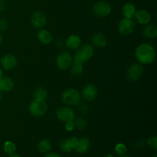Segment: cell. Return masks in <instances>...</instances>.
<instances>
[{
	"instance_id": "e0dca14e",
	"label": "cell",
	"mask_w": 157,
	"mask_h": 157,
	"mask_svg": "<svg viewBox=\"0 0 157 157\" xmlns=\"http://www.w3.org/2000/svg\"><path fill=\"white\" fill-rule=\"evenodd\" d=\"M13 81L9 77H2L0 78V91L9 92L14 88Z\"/></svg>"
},
{
	"instance_id": "7a4b0ae2",
	"label": "cell",
	"mask_w": 157,
	"mask_h": 157,
	"mask_svg": "<svg viewBox=\"0 0 157 157\" xmlns=\"http://www.w3.org/2000/svg\"><path fill=\"white\" fill-rule=\"evenodd\" d=\"M77 50L78 51L74 57V62L81 63V64H84L89 61L93 57L94 53V49L93 46L89 44H84L78 48Z\"/></svg>"
},
{
	"instance_id": "d6986e66",
	"label": "cell",
	"mask_w": 157,
	"mask_h": 157,
	"mask_svg": "<svg viewBox=\"0 0 157 157\" xmlns=\"http://www.w3.org/2000/svg\"><path fill=\"white\" fill-rule=\"evenodd\" d=\"M143 35L144 37L147 38H150V39H153V38H156L157 36V27L155 25H146L144 27V30H143Z\"/></svg>"
},
{
	"instance_id": "52a82bcc",
	"label": "cell",
	"mask_w": 157,
	"mask_h": 157,
	"mask_svg": "<svg viewBox=\"0 0 157 157\" xmlns=\"http://www.w3.org/2000/svg\"><path fill=\"white\" fill-rule=\"evenodd\" d=\"M73 63L72 55L68 52H63L58 55L56 58V64L61 70H67Z\"/></svg>"
},
{
	"instance_id": "4dcf8cb0",
	"label": "cell",
	"mask_w": 157,
	"mask_h": 157,
	"mask_svg": "<svg viewBox=\"0 0 157 157\" xmlns=\"http://www.w3.org/2000/svg\"><path fill=\"white\" fill-rule=\"evenodd\" d=\"M8 22L6 20L1 19L0 20V31H6L8 29Z\"/></svg>"
},
{
	"instance_id": "836d02e7",
	"label": "cell",
	"mask_w": 157,
	"mask_h": 157,
	"mask_svg": "<svg viewBox=\"0 0 157 157\" xmlns=\"http://www.w3.org/2000/svg\"><path fill=\"white\" fill-rule=\"evenodd\" d=\"M44 157H61V156L56 153H48L44 156Z\"/></svg>"
},
{
	"instance_id": "30bf717a",
	"label": "cell",
	"mask_w": 157,
	"mask_h": 157,
	"mask_svg": "<svg viewBox=\"0 0 157 157\" xmlns=\"http://www.w3.org/2000/svg\"><path fill=\"white\" fill-rule=\"evenodd\" d=\"M31 22L35 29H41L45 26L47 23V17L44 12L36 11L32 14L31 17Z\"/></svg>"
},
{
	"instance_id": "8d00e7d4",
	"label": "cell",
	"mask_w": 157,
	"mask_h": 157,
	"mask_svg": "<svg viewBox=\"0 0 157 157\" xmlns=\"http://www.w3.org/2000/svg\"><path fill=\"white\" fill-rule=\"evenodd\" d=\"M3 76V71L1 68H0V78Z\"/></svg>"
},
{
	"instance_id": "7c38bea8",
	"label": "cell",
	"mask_w": 157,
	"mask_h": 157,
	"mask_svg": "<svg viewBox=\"0 0 157 157\" xmlns=\"http://www.w3.org/2000/svg\"><path fill=\"white\" fill-rule=\"evenodd\" d=\"M17 64H18V60H17L16 57L12 54H7L1 58L2 67H3L4 70H12L16 67Z\"/></svg>"
},
{
	"instance_id": "484cf974",
	"label": "cell",
	"mask_w": 157,
	"mask_h": 157,
	"mask_svg": "<svg viewBox=\"0 0 157 157\" xmlns=\"http://www.w3.org/2000/svg\"><path fill=\"white\" fill-rule=\"evenodd\" d=\"M3 149H4V151L7 154L11 155L15 153V151H16V146L12 141H6L4 144V146H3Z\"/></svg>"
},
{
	"instance_id": "e575fe53",
	"label": "cell",
	"mask_w": 157,
	"mask_h": 157,
	"mask_svg": "<svg viewBox=\"0 0 157 157\" xmlns=\"http://www.w3.org/2000/svg\"><path fill=\"white\" fill-rule=\"evenodd\" d=\"M9 157H21L20 155H18V154H15V153H13V154H11L9 155Z\"/></svg>"
},
{
	"instance_id": "ba28073f",
	"label": "cell",
	"mask_w": 157,
	"mask_h": 157,
	"mask_svg": "<svg viewBox=\"0 0 157 157\" xmlns=\"http://www.w3.org/2000/svg\"><path fill=\"white\" fill-rule=\"evenodd\" d=\"M93 12L100 18L107 17L111 13L112 8L110 4L105 2H98L93 6Z\"/></svg>"
},
{
	"instance_id": "4316f807",
	"label": "cell",
	"mask_w": 157,
	"mask_h": 157,
	"mask_svg": "<svg viewBox=\"0 0 157 157\" xmlns=\"http://www.w3.org/2000/svg\"><path fill=\"white\" fill-rule=\"evenodd\" d=\"M127 150V147H126L124 144H117L116 147H115V152H116L117 154L120 155V156L126 154Z\"/></svg>"
},
{
	"instance_id": "cb8c5ba5",
	"label": "cell",
	"mask_w": 157,
	"mask_h": 157,
	"mask_svg": "<svg viewBox=\"0 0 157 157\" xmlns=\"http://www.w3.org/2000/svg\"><path fill=\"white\" fill-rule=\"evenodd\" d=\"M33 96L34 98H35V99L45 100L48 98V92L44 88L38 87V88L35 90L33 93Z\"/></svg>"
},
{
	"instance_id": "ffe728a7",
	"label": "cell",
	"mask_w": 157,
	"mask_h": 157,
	"mask_svg": "<svg viewBox=\"0 0 157 157\" xmlns=\"http://www.w3.org/2000/svg\"><path fill=\"white\" fill-rule=\"evenodd\" d=\"M123 15L124 18H132L133 17L135 12H136V7L132 3H126L123 7Z\"/></svg>"
},
{
	"instance_id": "f35d334b",
	"label": "cell",
	"mask_w": 157,
	"mask_h": 157,
	"mask_svg": "<svg viewBox=\"0 0 157 157\" xmlns=\"http://www.w3.org/2000/svg\"><path fill=\"white\" fill-rule=\"evenodd\" d=\"M119 157H132V156H128V155H121V156H120Z\"/></svg>"
},
{
	"instance_id": "d590c367",
	"label": "cell",
	"mask_w": 157,
	"mask_h": 157,
	"mask_svg": "<svg viewBox=\"0 0 157 157\" xmlns=\"http://www.w3.org/2000/svg\"><path fill=\"white\" fill-rule=\"evenodd\" d=\"M2 40H3V38H2V35L1 32H0V45H1L2 43Z\"/></svg>"
},
{
	"instance_id": "603a6c76",
	"label": "cell",
	"mask_w": 157,
	"mask_h": 157,
	"mask_svg": "<svg viewBox=\"0 0 157 157\" xmlns=\"http://www.w3.org/2000/svg\"><path fill=\"white\" fill-rule=\"evenodd\" d=\"M83 71H84V67H83V64L78 62H74V64L71 65V75L74 77H78L81 76V75L83 74Z\"/></svg>"
},
{
	"instance_id": "74e56055",
	"label": "cell",
	"mask_w": 157,
	"mask_h": 157,
	"mask_svg": "<svg viewBox=\"0 0 157 157\" xmlns=\"http://www.w3.org/2000/svg\"><path fill=\"white\" fill-rule=\"evenodd\" d=\"M104 157H114V156L112 154H107V155H106V156H104Z\"/></svg>"
},
{
	"instance_id": "1f68e13d",
	"label": "cell",
	"mask_w": 157,
	"mask_h": 157,
	"mask_svg": "<svg viewBox=\"0 0 157 157\" xmlns=\"http://www.w3.org/2000/svg\"><path fill=\"white\" fill-rule=\"evenodd\" d=\"M64 45H65V43H64V41H63L61 39H59V40H58V41H57L56 46H57V48H58L62 49L64 47Z\"/></svg>"
},
{
	"instance_id": "60d3db41",
	"label": "cell",
	"mask_w": 157,
	"mask_h": 157,
	"mask_svg": "<svg viewBox=\"0 0 157 157\" xmlns=\"http://www.w3.org/2000/svg\"><path fill=\"white\" fill-rule=\"evenodd\" d=\"M153 157H157V155H156V154H155V155H154V156H153Z\"/></svg>"
},
{
	"instance_id": "6da1fadb",
	"label": "cell",
	"mask_w": 157,
	"mask_h": 157,
	"mask_svg": "<svg viewBox=\"0 0 157 157\" xmlns=\"http://www.w3.org/2000/svg\"><path fill=\"white\" fill-rule=\"evenodd\" d=\"M135 57L140 64H150L156 59V51L150 44L142 43L135 50Z\"/></svg>"
},
{
	"instance_id": "ac0fdd59",
	"label": "cell",
	"mask_w": 157,
	"mask_h": 157,
	"mask_svg": "<svg viewBox=\"0 0 157 157\" xmlns=\"http://www.w3.org/2000/svg\"><path fill=\"white\" fill-rule=\"evenodd\" d=\"M37 37H38V39L44 44H50L53 40L52 34L46 29H41L38 31Z\"/></svg>"
},
{
	"instance_id": "d6a6232c",
	"label": "cell",
	"mask_w": 157,
	"mask_h": 157,
	"mask_svg": "<svg viewBox=\"0 0 157 157\" xmlns=\"http://www.w3.org/2000/svg\"><path fill=\"white\" fill-rule=\"evenodd\" d=\"M6 7H7V4L4 0H0V12H3L6 10Z\"/></svg>"
},
{
	"instance_id": "f1b7e54d",
	"label": "cell",
	"mask_w": 157,
	"mask_h": 157,
	"mask_svg": "<svg viewBox=\"0 0 157 157\" xmlns=\"http://www.w3.org/2000/svg\"><path fill=\"white\" fill-rule=\"evenodd\" d=\"M77 107H78V110H79L80 112H81L82 113H86L88 112V106H87V104H85V103H82L80 101L79 104L77 105Z\"/></svg>"
},
{
	"instance_id": "83f0119b",
	"label": "cell",
	"mask_w": 157,
	"mask_h": 157,
	"mask_svg": "<svg viewBox=\"0 0 157 157\" xmlns=\"http://www.w3.org/2000/svg\"><path fill=\"white\" fill-rule=\"evenodd\" d=\"M147 144L150 147L153 149L154 150H156L157 149V137L156 136H150L147 140Z\"/></svg>"
},
{
	"instance_id": "2e32d148",
	"label": "cell",
	"mask_w": 157,
	"mask_h": 157,
	"mask_svg": "<svg viewBox=\"0 0 157 157\" xmlns=\"http://www.w3.org/2000/svg\"><path fill=\"white\" fill-rule=\"evenodd\" d=\"M91 42L94 47L98 48H103L107 45V39L103 34L96 33L92 36Z\"/></svg>"
},
{
	"instance_id": "9c48e42d",
	"label": "cell",
	"mask_w": 157,
	"mask_h": 157,
	"mask_svg": "<svg viewBox=\"0 0 157 157\" xmlns=\"http://www.w3.org/2000/svg\"><path fill=\"white\" fill-rule=\"evenodd\" d=\"M56 117L60 121L65 123L69 121H74L75 118V113L71 107H61L57 110Z\"/></svg>"
},
{
	"instance_id": "d4e9b609",
	"label": "cell",
	"mask_w": 157,
	"mask_h": 157,
	"mask_svg": "<svg viewBox=\"0 0 157 157\" xmlns=\"http://www.w3.org/2000/svg\"><path fill=\"white\" fill-rule=\"evenodd\" d=\"M74 123H75V128L79 130H85L87 127V121L83 117H78L74 120Z\"/></svg>"
},
{
	"instance_id": "8fae6325",
	"label": "cell",
	"mask_w": 157,
	"mask_h": 157,
	"mask_svg": "<svg viewBox=\"0 0 157 157\" xmlns=\"http://www.w3.org/2000/svg\"><path fill=\"white\" fill-rule=\"evenodd\" d=\"M98 87L94 84H87L83 88L81 91V98L85 101H91L94 99L98 95Z\"/></svg>"
},
{
	"instance_id": "ab89813d",
	"label": "cell",
	"mask_w": 157,
	"mask_h": 157,
	"mask_svg": "<svg viewBox=\"0 0 157 157\" xmlns=\"http://www.w3.org/2000/svg\"><path fill=\"white\" fill-rule=\"evenodd\" d=\"M2 101V94H1V91H0V103Z\"/></svg>"
},
{
	"instance_id": "f546056e",
	"label": "cell",
	"mask_w": 157,
	"mask_h": 157,
	"mask_svg": "<svg viewBox=\"0 0 157 157\" xmlns=\"http://www.w3.org/2000/svg\"><path fill=\"white\" fill-rule=\"evenodd\" d=\"M64 127H65V130H67V131H72L75 129V123H74V121H69L65 122Z\"/></svg>"
},
{
	"instance_id": "5b68a950",
	"label": "cell",
	"mask_w": 157,
	"mask_h": 157,
	"mask_svg": "<svg viewBox=\"0 0 157 157\" xmlns=\"http://www.w3.org/2000/svg\"><path fill=\"white\" fill-rule=\"evenodd\" d=\"M135 22L132 18H124L119 21L118 32L124 36L131 35L135 29Z\"/></svg>"
},
{
	"instance_id": "5bb4252c",
	"label": "cell",
	"mask_w": 157,
	"mask_h": 157,
	"mask_svg": "<svg viewBox=\"0 0 157 157\" xmlns=\"http://www.w3.org/2000/svg\"><path fill=\"white\" fill-rule=\"evenodd\" d=\"M90 147V141L87 137H81L78 139V143L74 150L80 154L87 153Z\"/></svg>"
},
{
	"instance_id": "7402d4cb",
	"label": "cell",
	"mask_w": 157,
	"mask_h": 157,
	"mask_svg": "<svg viewBox=\"0 0 157 157\" xmlns=\"http://www.w3.org/2000/svg\"><path fill=\"white\" fill-rule=\"evenodd\" d=\"M38 151L42 153H46L49 152L52 149V144L50 140L47 139H44L41 141H40L38 145Z\"/></svg>"
},
{
	"instance_id": "9a60e30c",
	"label": "cell",
	"mask_w": 157,
	"mask_h": 157,
	"mask_svg": "<svg viewBox=\"0 0 157 157\" xmlns=\"http://www.w3.org/2000/svg\"><path fill=\"white\" fill-rule=\"evenodd\" d=\"M81 39L78 35H71L67 38L65 42V46L68 50L75 51L81 47Z\"/></svg>"
},
{
	"instance_id": "277c9868",
	"label": "cell",
	"mask_w": 157,
	"mask_h": 157,
	"mask_svg": "<svg viewBox=\"0 0 157 157\" xmlns=\"http://www.w3.org/2000/svg\"><path fill=\"white\" fill-rule=\"evenodd\" d=\"M29 110L32 116L37 117H42L43 115L45 114L48 110L47 103L45 102V100L35 98L29 104Z\"/></svg>"
},
{
	"instance_id": "8992f818",
	"label": "cell",
	"mask_w": 157,
	"mask_h": 157,
	"mask_svg": "<svg viewBox=\"0 0 157 157\" xmlns=\"http://www.w3.org/2000/svg\"><path fill=\"white\" fill-rule=\"evenodd\" d=\"M144 68L140 64L135 63L131 64L127 71V78L130 81H138L144 74Z\"/></svg>"
},
{
	"instance_id": "3957f363",
	"label": "cell",
	"mask_w": 157,
	"mask_h": 157,
	"mask_svg": "<svg viewBox=\"0 0 157 157\" xmlns=\"http://www.w3.org/2000/svg\"><path fill=\"white\" fill-rule=\"evenodd\" d=\"M61 99L66 105L77 106L81 101V96L78 90L75 88H69L63 92Z\"/></svg>"
},
{
	"instance_id": "4fadbf2b",
	"label": "cell",
	"mask_w": 157,
	"mask_h": 157,
	"mask_svg": "<svg viewBox=\"0 0 157 157\" xmlns=\"http://www.w3.org/2000/svg\"><path fill=\"white\" fill-rule=\"evenodd\" d=\"M133 17H134L135 21L140 25H146L151 21V15L145 9L136 10Z\"/></svg>"
},
{
	"instance_id": "44dd1931",
	"label": "cell",
	"mask_w": 157,
	"mask_h": 157,
	"mask_svg": "<svg viewBox=\"0 0 157 157\" xmlns=\"http://www.w3.org/2000/svg\"><path fill=\"white\" fill-rule=\"evenodd\" d=\"M59 147L63 152H65V153H70V152H71V150H73L74 148H75L71 138L70 139L62 140L60 142Z\"/></svg>"
}]
</instances>
